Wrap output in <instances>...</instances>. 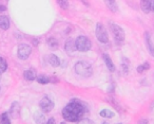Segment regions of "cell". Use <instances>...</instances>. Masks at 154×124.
Masks as SVG:
<instances>
[{
    "label": "cell",
    "instance_id": "obj_1",
    "mask_svg": "<svg viewBox=\"0 0 154 124\" xmlns=\"http://www.w3.org/2000/svg\"><path fill=\"white\" fill-rule=\"evenodd\" d=\"M88 109V106L85 102L78 99H73L62 109V117L66 121L76 123L77 121L84 118L85 113L89 111Z\"/></svg>",
    "mask_w": 154,
    "mask_h": 124
},
{
    "label": "cell",
    "instance_id": "obj_2",
    "mask_svg": "<svg viewBox=\"0 0 154 124\" xmlns=\"http://www.w3.org/2000/svg\"><path fill=\"white\" fill-rule=\"evenodd\" d=\"M74 70L77 74L84 77H90L93 74V68L91 64H89L88 62H84V60L77 62L74 66Z\"/></svg>",
    "mask_w": 154,
    "mask_h": 124
},
{
    "label": "cell",
    "instance_id": "obj_3",
    "mask_svg": "<svg viewBox=\"0 0 154 124\" xmlns=\"http://www.w3.org/2000/svg\"><path fill=\"white\" fill-rule=\"evenodd\" d=\"M75 47L77 51L80 52H87L92 48V43L87 36L80 35L75 39Z\"/></svg>",
    "mask_w": 154,
    "mask_h": 124
},
{
    "label": "cell",
    "instance_id": "obj_4",
    "mask_svg": "<svg viewBox=\"0 0 154 124\" xmlns=\"http://www.w3.org/2000/svg\"><path fill=\"white\" fill-rule=\"evenodd\" d=\"M110 30H111L112 34H113L114 41L117 44L124 43L125 38H126V34L125 31L122 30V28L120 26H118L115 22H110Z\"/></svg>",
    "mask_w": 154,
    "mask_h": 124
},
{
    "label": "cell",
    "instance_id": "obj_5",
    "mask_svg": "<svg viewBox=\"0 0 154 124\" xmlns=\"http://www.w3.org/2000/svg\"><path fill=\"white\" fill-rule=\"evenodd\" d=\"M95 34H96V38L98 39L99 43L101 44H108L109 43V35L106 30L105 26L100 22H97L96 28H95Z\"/></svg>",
    "mask_w": 154,
    "mask_h": 124
},
{
    "label": "cell",
    "instance_id": "obj_6",
    "mask_svg": "<svg viewBox=\"0 0 154 124\" xmlns=\"http://www.w3.org/2000/svg\"><path fill=\"white\" fill-rule=\"evenodd\" d=\"M32 53V48L28 44H20L17 48V56L19 60H26Z\"/></svg>",
    "mask_w": 154,
    "mask_h": 124
},
{
    "label": "cell",
    "instance_id": "obj_7",
    "mask_svg": "<svg viewBox=\"0 0 154 124\" xmlns=\"http://www.w3.org/2000/svg\"><path fill=\"white\" fill-rule=\"evenodd\" d=\"M54 106H55L54 102L51 99L48 98V96H43L40 100V102H39V107H40L41 110L45 111V113H50V111L54 108Z\"/></svg>",
    "mask_w": 154,
    "mask_h": 124
},
{
    "label": "cell",
    "instance_id": "obj_8",
    "mask_svg": "<svg viewBox=\"0 0 154 124\" xmlns=\"http://www.w3.org/2000/svg\"><path fill=\"white\" fill-rule=\"evenodd\" d=\"M64 50H66V52L69 54V55H73V54L77 51L76 47H75V41L74 39L69 38L68 41H66V44H64Z\"/></svg>",
    "mask_w": 154,
    "mask_h": 124
},
{
    "label": "cell",
    "instance_id": "obj_9",
    "mask_svg": "<svg viewBox=\"0 0 154 124\" xmlns=\"http://www.w3.org/2000/svg\"><path fill=\"white\" fill-rule=\"evenodd\" d=\"M145 41H146V47H147L149 53L154 57V45H153V43H152L151 34H150L149 32L145 33Z\"/></svg>",
    "mask_w": 154,
    "mask_h": 124
},
{
    "label": "cell",
    "instance_id": "obj_10",
    "mask_svg": "<svg viewBox=\"0 0 154 124\" xmlns=\"http://www.w3.org/2000/svg\"><path fill=\"white\" fill-rule=\"evenodd\" d=\"M103 62H105L106 66H107V68L109 69L111 72H114V71H115V69H116L115 65H114V63L112 62V60H111V57H110L109 54L103 53Z\"/></svg>",
    "mask_w": 154,
    "mask_h": 124
},
{
    "label": "cell",
    "instance_id": "obj_11",
    "mask_svg": "<svg viewBox=\"0 0 154 124\" xmlns=\"http://www.w3.org/2000/svg\"><path fill=\"white\" fill-rule=\"evenodd\" d=\"M10 19L8 16L5 15H0V29H2V30H8L10 29Z\"/></svg>",
    "mask_w": 154,
    "mask_h": 124
},
{
    "label": "cell",
    "instance_id": "obj_12",
    "mask_svg": "<svg viewBox=\"0 0 154 124\" xmlns=\"http://www.w3.org/2000/svg\"><path fill=\"white\" fill-rule=\"evenodd\" d=\"M105 3H106V5H107V8L111 12H113V13L118 12V7L115 0H105Z\"/></svg>",
    "mask_w": 154,
    "mask_h": 124
},
{
    "label": "cell",
    "instance_id": "obj_13",
    "mask_svg": "<svg viewBox=\"0 0 154 124\" xmlns=\"http://www.w3.org/2000/svg\"><path fill=\"white\" fill-rule=\"evenodd\" d=\"M36 77V71L32 70V69H29V70H26L23 72V77L26 81H34Z\"/></svg>",
    "mask_w": 154,
    "mask_h": 124
},
{
    "label": "cell",
    "instance_id": "obj_14",
    "mask_svg": "<svg viewBox=\"0 0 154 124\" xmlns=\"http://www.w3.org/2000/svg\"><path fill=\"white\" fill-rule=\"evenodd\" d=\"M49 63L50 65H52L53 67H58L60 66V60L57 55L55 54H50L49 55Z\"/></svg>",
    "mask_w": 154,
    "mask_h": 124
},
{
    "label": "cell",
    "instance_id": "obj_15",
    "mask_svg": "<svg viewBox=\"0 0 154 124\" xmlns=\"http://www.w3.org/2000/svg\"><path fill=\"white\" fill-rule=\"evenodd\" d=\"M99 115H100V117L106 118V119H111V118L115 117V113L110 110V109H103V110L99 113Z\"/></svg>",
    "mask_w": 154,
    "mask_h": 124
},
{
    "label": "cell",
    "instance_id": "obj_16",
    "mask_svg": "<svg viewBox=\"0 0 154 124\" xmlns=\"http://www.w3.org/2000/svg\"><path fill=\"white\" fill-rule=\"evenodd\" d=\"M36 80L41 85H47V84L51 83V77H48V75H39V77H36Z\"/></svg>",
    "mask_w": 154,
    "mask_h": 124
},
{
    "label": "cell",
    "instance_id": "obj_17",
    "mask_svg": "<svg viewBox=\"0 0 154 124\" xmlns=\"http://www.w3.org/2000/svg\"><path fill=\"white\" fill-rule=\"evenodd\" d=\"M0 124H12L9 113H3L0 115Z\"/></svg>",
    "mask_w": 154,
    "mask_h": 124
},
{
    "label": "cell",
    "instance_id": "obj_18",
    "mask_svg": "<svg viewBox=\"0 0 154 124\" xmlns=\"http://www.w3.org/2000/svg\"><path fill=\"white\" fill-rule=\"evenodd\" d=\"M140 8L143 13L148 14L150 12V0H140Z\"/></svg>",
    "mask_w": 154,
    "mask_h": 124
},
{
    "label": "cell",
    "instance_id": "obj_19",
    "mask_svg": "<svg viewBox=\"0 0 154 124\" xmlns=\"http://www.w3.org/2000/svg\"><path fill=\"white\" fill-rule=\"evenodd\" d=\"M34 120L37 124H45V117L43 113H37L34 115Z\"/></svg>",
    "mask_w": 154,
    "mask_h": 124
},
{
    "label": "cell",
    "instance_id": "obj_20",
    "mask_svg": "<svg viewBox=\"0 0 154 124\" xmlns=\"http://www.w3.org/2000/svg\"><path fill=\"white\" fill-rule=\"evenodd\" d=\"M48 46L52 49H55V48L58 47V41L55 38V37H49L48 38Z\"/></svg>",
    "mask_w": 154,
    "mask_h": 124
},
{
    "label": "cell",
    "instance_id": "obj_21",
    "mask_svg": "<svg viewBox=\"0 0 154 124\" xmlns=\"http://www.w3.org/2000/svg\"><path fill=\"white\" fill-rule=\"evenodd\" d=\"M149 69H150V64H149V63H143V65H139V66L137 67L136 70H137V72H138V73H143L145 71L149 70Z\"/></svg>",
    "mask_w": 154,
    "mask_h": 124
},
{
    "label": "cell",
    "instance_id": "obj_22",
    "mask_svg": "<svg viewBox=\"0 0 154 124\" xmlns=\"http://www.w3.org/2000/svg\"><path fill=\"white\" fill-rule=\"evenodd\" d=\"M7 69H8L7 60L0 56V71H1V72H5V71H7Z\"/></svg>",
    "mask_w": 154,
    "mask_h": 124
},
{
    "label": "cell",
    "instance_id": "obj_23",
    "mask_svg": "<svg viewBox=\"0 0 154 124\" xmlns=\"http://www.w3.org/2000/svg\"><path fill=\"white\" fill-rule=\"evenodd\" d=\"M56 1H57L58 5H59L61 9H63V10L69 9V1L68 0H56Z\"/></svg>",
    "mask_w": 154,
    "mask_h": 124
},
{
    "label": "cell",
    "instance_id": "obj_24",
    "mask_svg": "<svg viewBox=\"0 0 154 124\" xmlns=\"http://www.w3.org/2000/svg\"><path fill=\"white\" fill-rule=\"evenodd\" d=\"M76 124H95L94 122L92 121V120L90 119H87V118H82V119H80L79 121H77Z\"/></svg>",
    "mask_w": 154,
    "mask_h": 124
},
{
    "label": "cell",
    "instance_id": "obj_25",
    "mask_svg": "<svg viewBox=\"0 0 154 124\" xmlns=\"http://www.w3.org/2000/svg\"><path fill=\"white\" fill-rule=\"evenodd\" d=\"M150 12L154 13V0H150Z\"/></svg>",
    "mask_w": 154,
    "mask_h": 124
},
{
    "label": "cell",
    "instance_id": "obj_26",
    "mask_svg": "<svg viewBox=\"0 0 154 124\" xmlns=\"http://www.w3.org/2000/svg\"><path fill=\"white\" fill-rule=\"evenodd\" d=\"M45 124H56V121H55V119H54V118H50Z\"/></svg>",
    "mask_w": 154,
    "mask_h": 124
},
{
    "label": "cell",
    "instance_id": "obj_27",
    "mask_svg": "<svg viewBox=\"0 0 154 124\" xmlns=\"http://www.w3.org/2000/svg\"><path fill=\"white\" fill-rule=\"evenodd\" d=\"M138 124H148L147 119H140V121L138 122Z\"/></svg>",
    "mask_w": 154,
    "mask_h": 124
},
{
    "label": "cell",
    "instance_id": "obj_28",
    "mask_svg": "<svg viewBox=\"0 0 154 124\" xmlns=\"http://www.w3.org/2000/svg\"><path fill=\"white\" fill-rule=\"evenodd\" d=\"M38 44H39L38 39H33V45H34V46H38Z\"/></svg>",
    "mask_w": 154,
    "mask_h": 124
},
{
    "label": "cell",
    "instance_id": "obj_29",
    "mask_svg": "<svg viewBox=\"0 0 154 124\" xmlns=\"http://www.w3.org/2000/svg\"><path fill=\"white\" fill-rule=\"evenodd\" d=\"M5 10H7V8H5V5H0V12H3V11H5Z\"/></svg>",
    "mask_w": 154,
    "mask_h": 124
},
{
    "label": "cell",
    "instance_id": "obj_30",
    "mask_svg": "<svg viewBox=\"0 0 154 124\" xmlns=\"http://www.w3.org/2000/svg\"><path fill=\"white\" fill-rule=\"evenodd\" d=\"M101 124H109V123H108L107 121H105V122H103V123H101Z\"/></svg>",
    "mask_w": 154,
    "mask_h": 124
},
{
    "label": "cell",
    "instance_id": "obj_31",
    "mask_svg": "<svg viewBox=\"0 0 154 124\" xmlns=\"http://www.w3.org/2000/svg\"><path fill=\"white\" fill-rule=\"evenodd\" d=\"M0 80H1V71H0Z\"/></svg>",
    "mask_w": 154,
    "mask_h": 124
},
{
    "label": "cell",
    "instance_id": "obj_32",
    "mask_svg": "<svg viewBox=\"0 0 154 124\" xmlns=\"http://www.w3.org/2000/svg\"><path fill=\"white\" fill-rule=\"evenodd\" d=\"M60 124H66V122H61V123H60Z\"/></svg>",
    "mask_w": 154,
    "mask_h": 124
},
{
    "label": "cell",
    "instance_id": "obj_33",
    "mask_svg": "<svg viewBox=\"0 0 154 124\" xmlns=\"http://www.w3.org/2000/svg\"><path fill=\"white\" fill-rule=\"evenodd\" d=\"M118 124H122V123H118Z\"/></svg>",
    "mask_w": 154,
    "mask_h": 124
}]
</instances>
